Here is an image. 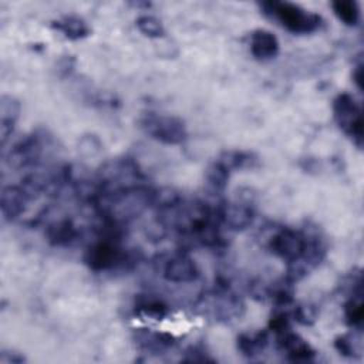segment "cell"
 Listing matches in <instances>:
<instances>
[{
    "instance_id": "cell-1",
    "label": "cell",
    "mask_w": 364,
    "mask_h": 364,
    "mask_svg": "<svg viewBox=\"0 0 364 364\" xmlns=\"http://www.w3.org/2000/svg\"><path fill=\"white\" fill-rule=\"evenodd\" d=\"M260 7L293 34H310L320 28L321 17L289 1H266Z\"/></svg>"
},
{
    "instance_id": "cell-2",
    "label": "cell",
    "mask_w": 364,
    "mask_h": 364,
    "mask_svg": "<svg viewBox=\"0 0 364 364\" xmlns=\"http://www.w3.org/2000/svg\"><path fill=\"white\" fill-rule=\"evenodd\" d=\"M333 112L338 127L353 139V142L363 146V114L361 107L355 98L348 92L338 94L333 101Z\"/></svg>"
},
{
    "instance_id": "cell-3",
    "label": "cell",
    "mask_w": 364,
    "mask_h": 364,
    "mask_svg": "<svg viewBox=\"0 0 364 364\" xmlns=\"http://www.w3.org/2000/svg\"><path fill=\"white\" fill-rule=\"evenodd\" d=\"M141 124L151 138L162 144L178 145L182 144L188 136L183 121L173 115L148 114L141 121Z\"/></svg>"
},
{
    "instance_id": "cell-4",
    "label": "cell",
    "mask_w": 364,
    "mask_h": 364,
    "mask_svg": "<svg viewBox=\"0 0 364 364\" xmlns=\"http://www.w3.org/2000/svg\"><path fill=\"white\" fill-rule=\"evenodd\" d=\"M127 256L118 246V240L102 237L101 240L92 243L84 256V262L90 269L95 272L111 270L118 264L125 262Z\"/></svg>"
},
{
    "instance_id": "cell-5",
    "label": "cell",
    "mask_w": 364,
    "mask_h": 364,
    "mask_svg": "<svg viewBox=\"0 0 364 364\" xmlns=\"http://www.w3.org/2000/svg\"><path fill=\"white\" fill-rule=\"evenodd\" d=\"M307 242L309 239L304 233L294 229L283 228L272 236L269 242V249L284 262L293 263L303 257Z\"/></svg>"
},
{
    "instance_id": "cell-6",
    "label": "cell",
    "mask_w": 364,
    "mask_h": 364,
    "mask_svg": "<svg viewBox=\"0 0 364 364\" xmlns=\"http://www.w3.org/2000/svg\"><path fill=\"white\" fill-rule=\"evenodd\" d=\"M162 276L172 283H191L199 277V269L191 256L176 253L165 262Z\"/></svg>"
},
{
    "instance_id": "cell-7",
    "label": "cell",
    "mask_w": 364,
    "mask_h": 364,
    "mask_svg": "<svg viewBox=\"0 0 364 364\" xmlns=\"http://www.w3.org/2000/svg\"><path fill=\"white\" fill-rule=\"evenodd\" d=\"M41 155V144L37 136H26L17 142L7 155V164L11 168H24L38 161Z\"/></svg>"
},
{
    "instance_id": "cell-8",
    "label": "cell",
    "mask_w": 364,
    "mask_h": 364,
    "mask_svg": "<svg viewBox=\"0 0 364 364\" xmlns=\"http://www.w3.org/2000/svg\"><path fill=\"white\" fill-rule=\"evenodd\" d=\"M220 220L232 230H243L253 220V209L245 202H226L219 208Z\"/></svg>"
},
{
    "instance_id": "cell-9",
    "label": "cell",
    "mask_w": 364,
    "mask_h": 364,
    "mask_svg": "<svg viewBox=\"0 0 364 364\" xmlns=\"http://www.w3.org/2000/svg\"><path fill=\"white\" fill-rule=\"evenodd\" d=\"M277 343L291 361H310L316 354V351L303 337L290 330L277 334Z\"/></svg>"
},
{
    "instance_id": "cell-10",
    "label": "cell",
    "mask_w": 364,
    "mask_h": 364,
    "mask_svg": "<svg viewBox=\"0 0 364 364\" xmlns=\"http://www.w3.org/2000/svg\"><path fill=\"white\" fill-rule=\"evenodd\" d=\"M28 202V196L20 185H9L1 191V213L7 220L18 218Z\"/></svg>"
},
{
    "instance_id": "cell-11",
    "label": "cell",
    "mask_w": 364,
    "mask_h": 364,
    "mask_svg": "<svg viewBox=\"0 0 364 364\" xmlns=\"http://www.w3.org/2000/svg\"><path fill=\"white\" fill-rule=\"evenodd\" d=\"M250 53L257 60L274 58L279 53V41L269 30L257 28L250 34Z\"/></svg>"
},
{
    "instance_id": "cell-12",
    "label": "cell",
    "mask_w": 364,
    "mask_h": 364,
    "mask_svg": "<svg viewBox=\"0 0 364 364\" xmlns=\"http://www.w3.org/2000/svg\"><path fill=\"white\" fill-rule=\"evenodd\" d=\"M18 114L20 102L11 95H3L0 100V138L3 146L13 134Z\"/></svg>"
},
{
    "instance_id": "cell-13",
    "label": "cell",
    "mask_w": 364,
    "mask_h": 364,
    "mask_svg": "<svg viewBox=\"0 0 364 364\" xmlns=\"http://www.w3.org/2000/svg\"><path fill=\"white\" fill-rule=\"evenodd\" d=\"M46 235L53 245H68L77 236V229L70 218H60L47 226Z\"/></svg>"
},
{
    "instance_id": "cell-14",
    "label": "cell",
    "mask_w": 364,
    "mask_h": 364,
    "mask_svg": "<svg viewBox=\"0 0 364 364\" xmlns=\"http://www.w3.org/2000/svg\"><path fill=\"white\" fill-rule=\"evenodd\" d=\"M51 27L63 33V36L70 40H80L90 34V28L87 23L77 16H65L63 18H58L53 21Z\"/></svg>"
},
{
    "instance_id": "cell-15",
    "label": "cell",
    "mask_w": 364,
    "mask_h": 364,
    "mask_svg": "<svg viewBox=\"0 0 364 364\" xmlns=\"http://www.w3.org/2000/svg\"><path fill=\"white\" fill-rule=\"evenodd\" d=\"M267 333L266 331H255V333H242L237 340V350L246 357H255L260 354L267 346Z\"/></svg>"
},
{
    "instance_id": "cell-16",
    "label": "cell",
    "mask_w": 364,
    "mask_h": 364,
    "mask_svg": "<svg viewBox=\"0 0 364 364\" xmlns=\"http://www.w3.org/2000/svg\"><path fill=\"white\" fill-rule=\"evenodd\" d=\"M256 156L252 152L246 151H223L218 156V162L222 164L229 172L233 169H243V168H252L256 162Z\"/></svg>"
},
{
    "instance_id": "cell-17",
    "label": "cell",
    "mask_w": 364,
    "mask_h": 364,
    "mask_svg": "<svg viewBox=\"0 0 364 364\" xmlns=\"http://www.w3.org/2000/svg\"><path fill=\"white\" fill-rule=\"evenodd\" d=\"M331 9L337 18L346 26H357L360 21V7L357 1L337 0L331 3Z\"/></svg>"
},
{
    "instance_id": "cell-18",
    "label": "cell",
    "mask_w": 364,
    "mask_h": 364,
    "mask_svg": "<svg viewBox=\"0 0 364 364\" xmlns=\"http://www.w3.org/2000/svg\"><path fill=\"white\" fill-rule=\"evenodd\" d=\"M229 176H230V172H229L222 164H219L218 161L212 162V164L208 166L206 172H205L206 182H208L209 188H210L213 192H222V191H225V188L228 186Z\"/></svg>"
},
{
    "instance_id": "cell-19",
    "label": "cell",
    "mask_w": 364,
    "mask_h": 364,
    "mask_svg": "<svg viewBox=\"0 0 364 364\" xmlns=\"http://www.w3.org/2000/svg\"><path fill=\"white\" fill-rule=\"evenodd\" d=\"M136 310L145 316L161 318L168 313V306L164 303V300L154 297L151 294H145L138 297Z\"/></svg>"
},
{
    "instance_id": "cell-20",
    "label": "cell",
    "mask_w": 364,
    "mask_h": 364,
    "mask_svg": "<svg viewBox=\"0 0 364 364\" xmlns=\"http://www.w3.org/2000/svg\"><path fill=\"white\" fill-rule=\"evenodd\" d=\"M344 317L351 327L360 328L364 318V307L361 293H353L348 301L344 304Z\"/></svg>"
},
{
    "instance_id": "cell-21",
    "label": "cell",
    "mask_w": 364,
    "mask_h": 364,
    "mask_svg": "<svg viewBox=\"0 0 364 364\" xmlns=\"http://www.w3.org/2000/svg\"><path fill=\"white\" fill-rule=\"evenodd\" d=\"M181 203V195L173 188H159L156 191H151V205L158 206L162 210L175 208Z\"/></svg>"
},
{
    "instance_id": "cell-22",
    "label": "cell",
    "mask_w": 364,
    "mask_h": 364,
    "mask_svg": "<svg viewBox=\"0 0 364 364\" xmlns=\"http://www.w3.org/2000/svg\"><path fill=\"white\" fill-rule=\"evenodd\" d=\"M138 341L148 350L161 351L169 346H172V336L165 333H149V331H141L138 334Z\"/></svg>"
},
{
    "instance_id": "cell-23",
    "label": "cell",
    "mask_w": 364,
    "mask_h": 364,
    "mask_svg": "<svg viewBox=\"0 0 364 364\" xmlns=\"http://www.w3.org/2000/svg\"><path fill=\"white\" fill-rule=\"evenodd\" d=\"M138 30L151 38H158L165 34V28L162 23L154 16H141L136 18Z\"/></svg>"
},
{
    "instance_id": "cell-24",
    "label": "cell",
    "mask_w": 364,
    "mask_h": 364,
    "mask_svg": "<svg viewBox=\"0 0 364 364\" xmlns=\"http://www.w3.org/2000/svg\"><path fill=\"white\" fill-rule=\"evenodd\" d=\"M334 347L337 348V351L341 354V355H346V357H353L355 354V348L351 343V340L347 337V336H340L336 338L334 341Z\"/></svg>"
},
{
    "instance_id": "cell-25",
    "label": "cell",
    "mask_w": 364,
    "mask_h": 364,
    "mask_svg": "<svg viewBox=\"0 0 364 364\" xmlns=\"http://www.w3.org/2000/svg\"><path fill=\"white\" fill-rule=\"evenodd\" d=\"M353 81L358 90H363V65L361 64H358L353 70Z\"/></svg>"
}]
</instances>
